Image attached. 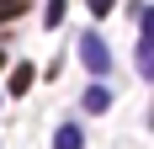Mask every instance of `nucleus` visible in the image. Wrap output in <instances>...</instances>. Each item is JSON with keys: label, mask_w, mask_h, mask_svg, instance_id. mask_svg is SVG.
<instances>
[{"label": "nucleus", "mask_w": 154, "mask_h": 149, "mask_svg": "<svg viewBox=\"0 0 154 149\" xmlns=\"http://www.w3.org/2000/svg\"><path fill=\"white\" fill-rule=\"evenodd\" d=\"M85 5H91V11H96V16H106V11H112V5H117V0H85Z\"/></svg>", "instance_id": "nucleus-8"}, {"label": "nucleus", "mask_w": 154, "mask_h": 149, "mask_svg": "<svg viewBox=\"0 0 154 149\" xmlns=\"http://www.w3.org/2000/svg\"><path fill=\"white\" fill-rule=\"evenodd\" d=\"M32 80H37V69H32V64H16L5 85H11V96H27V90H32Z\"/></svg>", "instance_id": "nucleus-2"}, {"label": "nucleus", "mask_w": 154, "mask_h": 149, "mask_svg": "<svg viewBox=\"0 0 154 149\" xmlns=\"http://www.w3.org/2000/svg\"><path fill=\"white\" fill-rule=\"evenodd\" d=\"M64 11H69V0H48V16H43V21H48V27H59Z\"/></svg>", "instance_id": "nucleus-6"}, {"label": "nucleus", "mask_w": 154, "mask_h": 149, "mask_svg": "<svg viewBox=\"0 0 154 149\" xmlns=\"http://www.w3.org/2000/svg\"><path fill=\"white\" fill-rule=\"evenodd\" d=\"M53 149H85V133H80L75 122H64L59 133H53Z\"/></svg>", "instance_id": "nucleus-3"}, {"label": "nucleus", "mask_w": 154, "mask_h": 149, "mask_svg": "<svg viewBox=\"0 0 154 149\" xmlns=\"http://www.w3.org/2000/svg\"><path fill=\"white\" fill-rule=\"evenodd\" d=\"M80 64H85L91 74H106L112 69V48H106L101 32H85V37H80Z\"/></svg>", "instance_id": "nucleus-1"}, {"label": "nucleus", "mask_w": 154, "mask_h": 149, "mask_svg": "<svg viewBox=\"0 0 154 149\" xmlns=\"http://www.w3.org/2000/svg\"><path fill=\"white\" fill-rule=\"evenodd\" d=\"M106 106H112V90L106 85H91V90H85V112H106Z\"/></svg>", "instance_id": "nucleus-5"}, {"label": "nucleus", "mask_w": 154, "mask_h": 149, "mask_svg": "<svg viewBox=\"0 0 154 149\" xmlns=\"http://www.w3.org/2000/svg\"><path fill=\"white\" fill-rule=\"evenodd\" d=\"M138 37H154V5H149V11L138 5Z\"/></svg>", "instance_id": "nucleus-7"}, {"label": "nucleus", "mask_w": 154, "mask_h": 149, "mask_svg": "<svg viewBox=\"0 0 154 149\" xmlns=\"http://www.w3.org/2000/svg\"><path fill=\"white\" fill-rule=\"evenodd\" d=\"M138 74L154 80V37H138Z\"/></svg>", "instance_id": "nucleus-4"}]
</instances>
